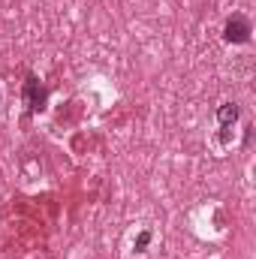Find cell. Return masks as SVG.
Masks as SVG:
<instances>
[{
  "mask_svg": "<svg viewBox=\"0 0 256 259\" xmlns=\"http://www.w3.org/2000/svg\"><path fill=\"white\" fill-rule=\"evenodd\" d=\"M21 100H24V106H27V112H30V115L46 112V106H49V88L39 81V75H36V72H27V75H24Z\"/></svg>",
  "mask_w": 256,
  "mask_h": 259,
  "instance_id": "cell-1",
  "label": "cell"
},
{
  "mask_svg": "<svg viewBox=\"0 0 256 259\" xmlns=\"http://www.w3.org/2000/svg\"><path fill=\"white\" fill-rule=\"evenodd\" d=\"M151 238H154V235H151V229H142V232L136 235L133 250H136V253H145V250H148V244H151Z\"/></svg>",
  "mask_w": 256,
  "mask_h": 259,
  "instance_id": "cell-4",
  "label": "cell"
},
{
  "mask_svg": "<svg viewBox=\"0 0 256 259\" xmlns=\"http://www.w3.org/2000/svg\"><path fill=\"white\" fill-rule=\"evenodd\" d=\"M250 36H253V24H250L247 15L235 12V15L226 18V24H223V39H226L229 46H247Z\"/></svg>",
  "mask_w": 256,
  "mask_h": 259,
  "instance_id": "cell-2",
  "label": "cell"
},
{
  "mask_svg": "<svg viewBox=\"0 0 256 259\" xmlns=\"http://www.w3.org/2000/svg\"><path fill=\"white\" fill-rule=\"evenodd\" d=\"M238 115H241V109H238V103H223V106H217V124H220V142L226 145L229 142V130L232 124L238 121Z\"/></svg>",
  "mask_w": 256,
  "mask_h": 259,
  "instance_id": "cell-3",
  "label": "cell"
}]
</instances>
